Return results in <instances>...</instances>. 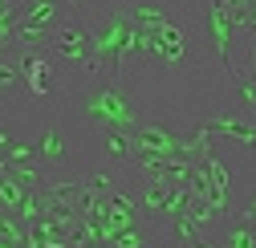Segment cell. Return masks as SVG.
Returning a JSON list of instances; mask_svg holds the SVG:
<instances>
[{
    "label": "cell",
    "instance_id": "15",
    "mask_svg": "<svg viewBox=\"0 0 256 248\" xmlns=\"http://www.w3.org/2000/svg\"><path fill=\"white\" fill-rule=\"evenodd\" d=\"M106 4H110V8H126V4H130V0H106Z\"/></svg>",
    "mask_w": 256,
    "mask_h": 248
},
{
    "label": "cell",
    "instance_id": "2",
    "mask_svg": "<svg viewBox=\"0 0 256 248\" xmlns=\"http://www.w3.org/2000/svg\"><path fill=\"white\" fill-rule=\"evenodd\" d=\"M94 33V53H98L102 78H118V66L126 53H134V20L126 8H106L98 20L90 24Z\"/></svg>",
    "mask_w": 256,
    "mask_h": 248
},
{
    "label": "cell",
    "instance_id": "3",
    "mask_svg": "<svg viewBox=\"0 0 256 248\" xmlns=\"http://www.w3.org/2000/svg\"><path fill=\"white\" fill-rule=\"evenodd\" d=\"M49 53L61 61V66H70V70H78V74H86V78H102L98 53H94V33H90V24H86L78 12L53 33Z\"/></svg>",
    "mask_w": 256,
    "mask_h": 248
},
{
    "label": "cell",
    "instance_id": "13",
    "mask_svg": "<svg viewBox=\"0 0 256 248\" xmlns=\"http://www.w3.org/2000/svg\"><path fill=\"white\" fill-rule=\"evenodd\" d=\"M236 216H240V220H248V224H256V192H252L244 204H236Z\"/></svg>",
    "mask_w": 256,
    "mask_h": 248
},
{
    "label": "cell",
    "instance_id": "10",
    "mask_svg": "<svg viewBox=\"0 0 256 248\" xmlns=\"http://www.w3.org/2000/svg\"><path fill=\"white\" fill-rule=\"evenodd\" d=\"M232 90H236V106H240V114L256 122V78L244 74V70H236V74H232Z\"/></svg>",
    "mask_w": 256,
    "mask_h": 248
},
{
    "label": "cell",
    "instance_id": "11",
    "mask_svg": "<svg viewBox=\"0 0 256 248\" xmlns=\"http://www.w3.org/2000/svg\"><path fill=\"white\" fill-rule=\"evenodd\" d=\"M28 192H33V188H24L20 179H12V175H4V179H0V208H4V212H12V216H16Z\"/></svg>",
    "mask_w": 256,
    "mask_h": 248
},
{
    "label": "cell",
    "instance_id": "8",
    "mask_svg": "<svg viewBox=\"0 0 256 248\" xmlns=\"http://www.w3.org/2000/svg\"><path fill=\"white\" fill-rule=\"evenodd\" d=\"M220 248H256V224L240 220V216H232V220L220 224Z\"/></svg>",
    "mask_w": 256,
    "mask_h": 248
},
{
    "label": "cell",
    "instance_id": "5",
    "mask_svg": "<svg viewBox=\"0 0 256 248\" xmlns=\"http://www.w3.org/2000/svg\"><path fill=\"white\" fill-rule=\"evenodd\" d=\"M204 37L212 41L220 66L228 70V78L236 74V61H232V41H236V28H232V16L224 8V0H208V12H204Z\"/></svg>",
    "mask_w": 256,
    "mask_h": 248
},
{
    "label": "cell",
    "instance_id": "12",
    "mask_svg": "<svg viewBox=\"0 0 256 248\" xmlns=\"http://www.w3.org/2000/svg\"><path fill=\"white\" fill-rule=\"evenodd\" d=\"M16 86H24L20 82V66H16V57H4L0 61V94H12Z\"/></svg>",
    "mask_w": 256,
    "mask_h": 248
},
{
    "label": "cell",
    "instance_id": "14",
    "mask_svg": "<svg viewBox=\"0 0 256 248\" xmlns=\"http://www.w3.org/2000/svg\"><path fill=\"white\" fill-rule=\"evenodd\" d=\"M61 4H66L70 12H82V4H86V0H61Z\"/></svg>",
    "mask_w": 256,
    "mask_h": 248
},
{
    "label": "cell",
    "instance_id": "9",
    "mask_svg": "<svg viewBox=\"0 0 256 248\" xmlns=\"http://www.w3.org/2000/svg\"><path fill=\"white\" fill-rule=\"evenodd\" d=\"M102 142H106V163H114V167H130L134 163V134L102 130Z\"/></svg>",
    "mask_w": 256,
    "mask_h": 248
},
{
    "label": "cell",
    "instance_id": "6",
    "mask_svg": "<svg viewBox=\"0 0 256 248\" xmlns=\"http://www.w3.org/2000/svg\"><path fill=\"white\" fill-rule=\"evenodd\" d=\"M33 146H37V159L45 163L49 179H70L66 175L70 171V146H66V134H61V126H57L53 118L45 122V130H41V138Z\"/></svg>",
    "mask_w": 256,
    "mask_h": 248
},
{
    "label": "cell",
    "instance_id": "1",
    "mask_svg": "<svg viewBox=\"0 0 256 248\" xmlns=\"http://www.w3.org/2000/svg\"><path fill=\"white\" fill-rule=\"evenodd\" d=\"M82 114L98 130H126V134H134L142 126V114L130 102V94L122 90L118 78H98L86 90V98H82Z\"/></svg>",
    "mask_w": 256,
    "mask_h": 248
},
{
    "label": "cell",
    "instance_id": "4",
    "mask_svg": "<svg viewBox=\"0 0 256 248\" xmlns=\"http://www.w3.org/2000/svg\"><path fill=\"white\" fill-rule=\"evenodd\" d=\"M16 57V66H20V90L33 102H53L57 98V90H61V82H57V70H61V61L49 53V49H16L12 53Z\"/></svg>",
    "mask_w": 256,
    "mask_h": 248
},
{
    "label": "cell",
    "instance_id": "7",
    "mask_svg": "<svg viewBox=\"0 0 256 248\" xmlns=\"http://www.w3.org/2000/svg\"><path fill=\"white\" fill-rule=\"evenodd\" d=\"M200 126L212 134V138H228L232 146H240L244 154H256V122L236 114V118H204Z\"/></svg>",
    "mask_w": 256,
    "mask_h": 248
}]
</instances>
